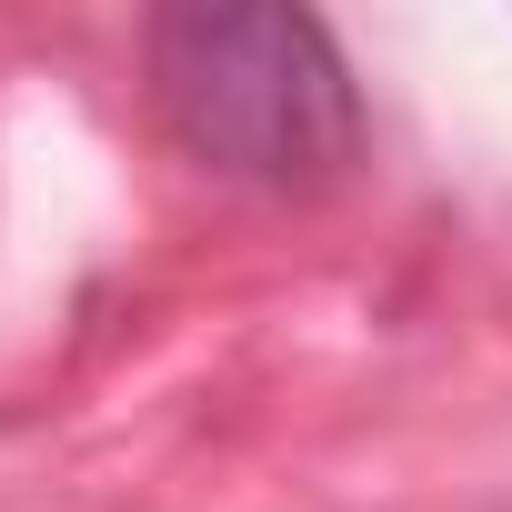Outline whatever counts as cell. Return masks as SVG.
Masks as SVG:
<instances>
[{
	"instance_id": "1",
	"label": "cell",
	"mask_w": 512,
	"mask_h": 512,
	"mask_svg": "<svg viewBox=\"0 0 512 512\" xmlns=\"http://www.w3.org/2000/svg\"><path fill=\"white\" fill-rule=\"evenodd\" d=\"M151 121L211 181L312 201L362 171L372 111L342 41L292 0H191L141 31Z\"/></svg>"
}]
</instances>
